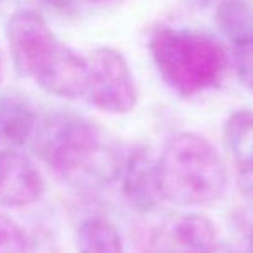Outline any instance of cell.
I'll return each mask as SVG.
<instances>
[{
  "instance_id": "6da1fadb",
  "label": "cell",
  "mask_w": 253,
  "mask_h": 253,
  "mask_svg": "<svg viewBox=\"0 0 253 253\" xmlns=\"http://www.w3.org/2000/svg\"><path fill=\"white\" fill-rule=\"evenodd\" d=\"M35 150L59 179L78 188L116 181L126 159L100 124L71 112H50L37 124Z\"/></svg>"
},
{
  "instance_id": "7a4b0ae2",
  "label": "cell",
  "mask_w": 253,
  "mask_h": 253,
  "mask_svg": "<svg viewBox=\"0 0 253 253\" xmlns=\"http://www.w3.org/2000/svg\"><path fill=\"white\" fill-rule=\"evenodd\" d=\"M14 66L42 90L67 100L84 98L86 59L57 40L40 14L19 10L5 28Z\"/></svg>"
},
{
  "instance_id": "3957f363",
  "label": "cell",
  "mask_w": 253,
  "mask_h": 253,
  "mask_svg": "<svg viewBox=\"0 0 253 253\" xmlns=\"http://www.w3.org/2000/svg\"><path fill=\"white\" fill-rule=\"evenodd\" d=\"M148 47L162 80L181 97L217 88L229 67L224 45L207 33L164 26L153 31Z\"/></svg>"
},
{
  "instance_id": "277c9868",
  "label": "cell",
  "mask_w": 253,
  "mask_h": 253,
  "mask_svg": "<svg viewBox=\"0 0 253 253\" xmlns=\"http://www.w3.org/2000/svg\"><path fill=\"white\" fill-rule=\"evenodd\" d=\"M164 200L200 207L217 202L227 190L222 157L202 134L183 131L170 138L159 157Z\"/></svg>"
},
{
  "instance_id": "5b68a950",
  "label": "cell",
  "mask_w": 253,
  "mask_h": 253,
  "mask_svg": "<svg viewBox=\"0 0 253 253\" xmlns=\"http://www.w3.org/2000/svg\"><path fill=\"white\" fill-rule=\"evenodd\" d=\"M84 98L98 110L127 114L138 102V90L129 64L121 52L109 47L93 50L86 59Z\"/></svg>"
},
{
  "instance_id": "8992f818",
  "label": "cell",
  "mask_w": 253,
  "mask_h": 253,
  "mask_svg": "<svg viewBox=\"0 0 253 253\" xmlns=\"http://www.w3.org/2000/svg\"><path fill=\"white\" fill-rule=\"evenodd\" d=\"M217 241V229L202 213H181L152 231L141 253H207Z\"/></svg>"
},
{
  "instance_id": "52a82bcc",
  "label": "cell",
  "mask_w": 253,
  "mask_h": 253,
  "mask_svg": "<svg viewBox=\"0 0 253 253\" xmlns=\"http://www.w3.org/2000/svg\"><path fill=\"white\" fill-rule=\"evenodd\" d=\"M123 197L131 209L147 213L164 200L159 176V159L148 147H136L124 159Z\"/></svg>"
},
{
  "instance_id": "ba28073f",
  "label": "cell",
  "mask_w": 253,
  "mask_h": 253,
  "mask_svg": "<svg viewBox=\"0 0 253 253\" xmlns=\"http://www.w3.org/2000/svg\"><path fill=\"white\" fill-rule=\"evenodd\" d=\"M45 183L38 167L16 150L0 152V205L16 209L38 202Z\"/></svg>"
},
{
  "instance_id": "9c48e42d",
  "label": "cell",
  "mask_w": 253,
  "mask_h": 253,
  "mask_svg": "<svg viewBox=\"0 0 253 253\" xmlns=\"http://www.w3.org/2000/svg\"><path fill=\"white\" fill-rule=\"evenodd\" d=\"M224 143L240 190L253 198V112L236 110L224 123Z\"/></svg>"
},
{
  "instance_id": "30bf717a",
  "label": "cell",
  "mask_w": 253,
  "mask_h": 253,
  "mask_svg": "<svg viewBox=\"0 0 253 253\" xmlns=\"http://www.w3.org/2000/svg\"><path fill=\"white\" fill-rule=\"evenodd\" d=\"M38 112L31 98L21 91L0 95V138L10 145H24L35 133Z\"/></svg>"
},
{
  "instance_id": "8fae6325",
  "label": "cell",
  "mask_w": 253,
  "mask_h": 253,
  "mask_svg": "<svg viewBox=\"0 0 253 253\" xmlns=\"http://www.w3.org/2000/svg\"><path fill=\"white\" fill-rule=\"evenodd\" d=\"M80 253H124L121 234L109 220L93 217L78 229Z\"/></svg>"
},
{
  "instance_id": "7c38bea8",
  "label": "cell",
  "mask_w": 253,
  "mask_h": 253,
  "mask_svg": "<svg viewBox=\"0 0 253 253\" xmlns=\"http://www.w3.org/2000/svg\"><path fill=\"white\" fill-rule=\"evenodd\" d=\"M217 19L222 31L233 42L253 33V10L247 0H222L217 10Z\"/></svg>"
},
{
  "instance_id": "4fadbf2b",
  "label": "cell",
  "mask_w": 253,
  "mask_h": 253,
  "mask_svg": "<svg viewBox=\"0 0 253 253\" xmlns=\"http://www.w3.org/2000/svg\"><path fill=\"white\" fill-rule=\"evenodd\" d=\"M234 43V66L240 81L253 91V33L238 38Z\"/></svg>"
},
{
  "instance_id": "5bb4252c",
  "label": "cell",
  "mask_w": 253,
  "mask_h": 253,
  "mask_svg": "<svg viewBox=\"0 0 253 253\" xmlns=\"http://www.w3.org/2000/svg\"><path fill=\"white\" fill-rule=\"evenodd\" d=\"M0 253H28V241L23 229L0 212Z\"/></svg>"
},
{
  "instance_id": "9a60e30c",
  "label": "cell",
  "mask_w": 253,
  "mask_h": 253,
  "mask_svg": "<svg viewBox=\"0 0 253 253\" xmlns=\"http://www.w3.org/2000/svg\"><path fill=\"white\" fill-rule=\"evenodd\" d=\"M40 2L60 16H73L76 12V0H40Z\"/></svg>"
},
{
  "instance_id": "2e32d148",
  "label": "cell",
  "mask_w": 253,
  "mask_h": 253,
  "mask_svg": "<svg viewBox=\"0 0 253 253\" xmlns=\"http://www.w3.org/2000/svg\"><path fill=\"white\" fill-rule=\"evenodd\" d=\"M207 253H241L240 250H236L234 247H229V245H224V243H217L215 247L212 248L210 252Z\"/></svg>"
},
{
  "instance_id": "e0dca14e",
  "label": "cell",
  "mask_w": 253,
  "mask_h": 253,
  "mask_svg": "<svg viewBox=\"0 0 253 253\" xmlns=\"http://www.w3.org/2000/svg\"><path fill=\"white\" fill-rule=\"evenodd\" d=\"M247 248H248V253H253V226L248 229V234H247Z\"/></svg>"
},
{
  "instance_id": "ac0fdd59",
  "label": "cell",
  "mask_w": 253,
  "mask_h": 253,
  "mask_svg": "<svg viewBox=\"0 0 253 253\" xmlns=\"http://www.w3.org/2000/svg\"><path fill=\"white\" fill-rule=\"evenodd\" d=\"M2 73H3V55H2V48H0V81H2Z\"/></svg>"
},
{
  "instance_id": "d6986e66",
  "label": "cell",
  "mask_w": 253,
  "mask_h": 253,
  "mask_svg": "<svg viewBox=\"0 0 253 253\" xmlns=\"http://www.w3.org/2000/svg\"><path fill=\"white\" fill-rule=\"evenodd\" d=\"M86 2H91V3H110V2H116V0H86Z\"/></svg>"
},
{
  "instance_id": "ffe728a7",
  "label": "cell",
  "mask_w": 253,
  "mask_h": 253,
  "mask_svg": "<svg viewBox=\"0 0 253 253\" xmlns=\"http://www.w3.org/2000/svg\"><path fill=\"white\" fill-rule=\"evenodd\" d=\"M198 2H200V5H207V3H209L210 0H198Z\"/></svg>"
},
{
  "instance_id": "44dd1931",
  "label": "cell",
  "mask_w": 253,
  "mask_h": 253,
  "mask_svg": "<svg viewBox=\"0 0 253 253\" xmlns=\"http://www.w3.org/2000/svg\"><path fill=\"white\" fill-rule=\"evenodd\" d=\"M0 3H2V0H0Z\"/></svg>"
}]
</instances>
